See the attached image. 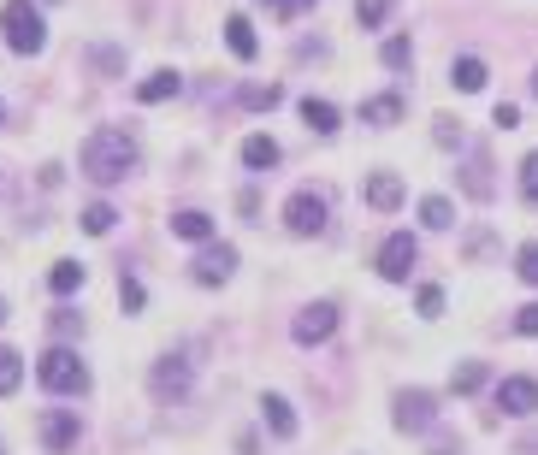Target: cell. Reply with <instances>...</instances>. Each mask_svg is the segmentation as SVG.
Instances as JSON below:
<instances>
[{
  "label": "cell",
  "mask_w": 538,
  "mask_h": 455,
  "mask_svg": "<svg viewBox=\"0 0 538 455\" xmlns=\"http://www.w3.org/2000/svg\"><path fill=\"white\" fill-rule=\"evenodd\" d=\"M136 172V142L131 130H113L101 125L89 142H83V178H95V184H125Z\"/></svg>",
  "instance_id": "cell-1"
},
{
  "label": "cell",
  "mask_w": 538,
  "mask_h": 455,
  "mask_svg": "<svg viewBox=\"0 0 538 455\" xmlns=\"http://www.w3.org/2000/svg\"><path fill=\"white\" fill-rule=\"evenodd\" d=\"M0 30H6V48L12 54H42L48 48V24L30 0H6L0 6Z\"/></svg>",
  "instance_id": "cell-2"
},
{
  "label": "cell",
  "mask_w": 538,
  "mask_h": 455,
  "mask_svg": "<svg viewBox=\"0 0 538 455\" xmlns=\"http://www.w3.org/2000/svg\"><path fill=\"white\" fill-rule=\"evenodd\" d=\"M36 379H42V390H54V396H83L89 390V367L77 361V349H48L36 361Z\"/></svg>",
  "instance_id": "cell-3"
},
{
  "label": "cell",
  "mask_w": 538,
  "mask_h": 455,
  "mask_svg": "<svg viewBox=\"0 0 538 455\" xmlns=\"http://www.w3.org/2000/svg\"><path fill=\"white\" fill-rule=\"evenodd\" d=\"M284 225L296 231V237H320L326 231V195L320 190H296L284 201Z\"/></svg>",
  "instance_id": "cell-4"
},
{
  "label": "cell",
  "mask_w": 538,
  "mask_h": 455,
  "mask_svg": "<svg viewBox=\"0 0 538 455\" xmlns=\"http://www.w3.org/2000/svg\"><path fill=\"white\" fill-rule=\"evenodd\" d=\"M36 432H42V444H48L54 455H71L77 450V438H83V420H77V408H42Z\"/></svg>",
  "instance_id": "cell-5"
},
{
  "label": "cell",
  "mask_w": 538,
  "mask_h": 455,
  "mask_svg": "<svg viewBox=\"0 0 538 455\" xmlns=\"http://www.w3.org/2000/svg\"><path fill=\"white\" fill-rule=\"evenodd\" d=\"M414 260H420V243H414L408 231H391V237L379 243V278H391V284H403L408 272H414Z\"/></svg>",
  "instance_id": "cell-6"
},
{
  "label": "cell",
  "mask_w": 538,
  "mask_h": 455,
  "mask_svg": "<svg viewBox=\"0 0 538 455\" xmlns=\"http://www.w3.org/2000/svg\"><path fill=\"white\" fill-rule=\"evenodd\" d=\"M438 420V396L432 390H397V426L403 432H432Z\"/></svg>",
  "instance_id": "cell-7"
},
{
  "label": "cell",
  "mask_w": 538,
  "mask_h": 455,
  "mask_svg": "<svg viewBox=\"0 0 538 455\" xmlns=\"http://www.w3.org/2000/svg\"><path fill=\"white\" fill-rule=\"evenodd\" d=\"M290 331H296V343H326V337L337 331V302H308Z\"/></svg>",
  "instance_id": "cell-8"
},
{
  "label": "cell",
  "mask_w": 538,
  "mask_h": 455,
  "mask_svg": "<svg viewBox=\"0 0 538 455\" xmlns=\"http://www.w3.org/2000/svg\"><path fill=\"white\" fill-rule=\"evenodd\" d=\"M196 266V284H225L237 272V249L231 243H202V255L190 260Z\"/></svg>",
  "instance_id": "cell-9"
},
{
  "label": "cell",
  "mask_w": 538,
  "mask_h": 455,
  "mask_svg": "<svg viewBox=\"0 0 538 455\" xmlns=\"http://www.w3.org/2000/svg\"><path fill=\"white\" fill-rule=\"evenodd\" d=\"M148 385H154V396H184L190 390V361L184 355H160L154 373H148Z\"/></svg>",
  "instance_id": "cell-10"
},
{
  "label": "cell",
  "mask_w": 538,
  "mask_h": 455,
  "mask_svg": "<svg viewBox=\"0 0 538 455\" xmlns=\"http://www.w3.org/2000/svg\"><path fill=\"white\" fill-rule=\"evenodd\" d=\"M497 408L515 414V420L538 414V379H503V385H497Z\"/></svg>",
  "instance_id": "cell-11"
},
{
  "label": "cell",
  "mask_w": 538,
  "mask_h": 455,
  "mask_svg": "<svg viewBox=\"0 0 538 455\" xmlns=\"http://www.w3.org/2000/svg\"><path fill=\"white\" fill-rule=\"evenodd\" d=\"M367 207H373V213H397V207H403V178H397V172H373V178H367Z\"/></svg>",
  "instance_id": "cell-12"
},
{
  "label": "cell",
  "mask_w": 538,
  "mask_h": 455,
  "mask_svg": "<svg viewBox=\"0 0 538 455\" xmlns=\"http://www.w3.org/2000/svg\"><path fill=\"white\" fill-rule=\"evenodd\" d=\"M225 48L237 54V60H255L261 54V36H255V24L237 12V18H225Z\"/></svg>",
  "instance_id": "cell-13"
},
{
  "label": "cell",
  "mask_w": 538,
  "mask_h": 455,
  "mask_svg": "<svg viewBox=\"0 0 538 455\" xmlns=\"http://www.w3.org/2000/svg\"><path fill=\"white\" fill-rule=\"evenodd\" d=\"M172 237H184V243H213V219H207L202 207H184V213H172Z\"/></svg>",
  "instance_id": "cell-14"
},
{
  "label": "cell",
  "mask_w": 538,
  "mask_h": 455,
  "mask_svg": "<svg viewBox=\"0 0 538 455\" xmlns=\"http://www.w3.org/2000/svg\"><path fill=\"white\" fill-rule=\"evenodd\" d=\"M178 89H184V77H178V71H154V77H142V83H136V101H142V107H154V101H172Z\"/></svg>",
  "instance_id": "cell-15"
},
{
  "label": "cell",
  "mask_w": 538,
  "mask_h": 455,
  "mask_svg": "<svg viewBox=\"0 0 538 455\" xmlns=\"http://www.w3.org/2000/svg\"><path fill=\"white\" fill-rule=\"evenodd\" d=\"M403 119V95H373V101H361V125H397Z\"/></svg>",
  "instance_id": "cell-16"
},
{
  "label": "cell",
  "mask_w": 538,
  "mask_h": 455,
  "mask_svg": "<svg viewBox=\"0 0 538 455\" xmlns=\"http://www.w3.org/2000/svg\"><path fill=\"white\" fill-rule=\"evenodd\" d=\"M243 166H249V172H272V166H278V142H272V136H249V142H243Z\"/></svg>",
  "instance_id": "cell-17"
},
{
  "label": "cell",
  "mask_w": 538,
  "mask_h": 455,
  "mask_svg": "<svg viewBox=\"0 0 538 455\" xmlns=\"http://www.w3.org/2000/svg\"><path fill=\"white\" fill-rule=\"evenodd\" d=\"M462 184H468L473 201H491V160L473 148V160H468V172H462Z\"/></svg>",
  "instance_id": "cell-18"
},
{
  "label": "cell",
  "mask_w": 538,
  "mask_h": 455,
  "mask_svg": "<svg viewBox=\"0 0 538 455\" xmlns=\"http://www.w3.org/2000/svg\"><path fill=\"white\" fill-rule=\"evenodd\" d=\"M450 83H456L462 95H473V89H485V60H473V54H462V60L450 65Z\"/></svg>",
  "instance_id": "cell-19"
},
{
  "label": "cell",
  "mask_w": 538,
  "mask_h": 455,
  "mask_svg": "<svg viewBox=\"0 0 538 455\" xmlns=\"http://www.w3.org/2000/svg\"><path fill=\"white\" fill-rule=\"evenodd\" d=\"M302 119H308V130L332 136V130H337V107H332V101H314V95H308V101H302Z\"/></svg>",
  "instance_id": "cell-20"
},
{
  "label": "cell",
  "mask_w": 538,
  "mask_h": 455,
  "mask_svg": "<svg viewBox=\"0 0 538 455\" xmlns=\"http://www.w3.org/2000/svg\"><path fill=\"white\" fill-rule=\"evenodd\" d=\"M485 379H491V373H485V361H462V367L450 373V390H456V396H473Z\"/></svg>",
  "instance_id": "cell-21"
},
{
  "label": "cell",
  "mask_w": 538,
  "mask_h": 455,
  "mask_svg": "<svg viewBox=\"0 0 538 455\" xmlns=\"http://www.w3.org/2000/svg\"><path fill=\"white\" fill-rule=\"evenodd\" d=\"M278 101H284L278 83H249V89H243V107H249V113H272Z\"/></svg>",
  "instance_id": "cell-22"
},
{
  "label": "cell",
  "mask_w": 538,
  "mask_h": 455,
  "mask_svg": "<svg viewBox=\"0 0 538 455\" xmlns=\"http://www.w3.org/2000/svg\"><path fill=\"white\" fill-rule=\"evenodd\" d=\"M261 408H267V426L278 432V438H296V414H290V402H284V396H267Z\"/></svg>",
  "instance_id": "cell-23"
},
{
  "label": "cell",
  "mask_w": 538,
  "mask_h": 455,
  "mask_svg": "<svg viewBox=\"0 0 538 455\" xmlns=\"http://www.w3.org/2000/svg\"><path fill=\"white\" fill-rule=\"evenodd\" d=\"M420 219H426L432 231H450V225H456V207H450L444 195H426V201H420Z\"/></svg>",
  "instance_id": "cell-24"
},
{
  "label": "cell",
  "mask_w": 538,
  "mask_h": 455,
  "mask_svg": "<svg viewBox=\"0 0 538 455\" xmlns=\"http://www.w3.org/2000/svg\"><path fill=\"white\" fill-rule=\"evenodd\" d=\"M48 284H54V296H71V290H83V266H77V260H54Z\"/></svg>",
  "instance_id": "cell-25"
},
{
  "label": "cell",
  "mask_w": 538,
  "mask_h": 455,
  "mask_svg": "<svg viewBox=\"0 0 538 455\" xmlns=\"http://www.w3.org/2000/svg\"><path fill=\"white\" fill-rule=\"evenodd\" d=\"M18 385H24V361H18V349L0 343V396H12Z\"/></svg>",
  "instance_id": "cell-26"
},
{
  "label": "cell",
  "mask_w": 538,
  "mask_h": 455,
  "mask_svg": "<svg viewBox=\"0 0 538 455\" xmlns=\"http://www.w3.org/2000/svg\"><path fill=\"white\" fill-rule=\"evenodd\" d=\"M113 219H119V213H113L107 201H89V207H83V231H89V237H107Z\"/></svg>",
  "instance_id": "cell-27"
},
{
  "label": "cell",
  "mask_w": 538,
  "mask_h": 455,
  "mask_svg": "<svg viewBox=\"0 0 538 455\" xmlns=\"http://www.w3.org/2000/svg\"><path fill=\"white\" fill-rule=\"evenodd\" d=\"M379 60L391 65V71H408V65H414V42H408V36H391V42L379 48Z\"/></svg>",
  "instance_id": "cell-28"
},
{
  "label": "cell",
  "mask_w": 538,
  "mask_h": 455,
  "mask_svg": "<svg viewBox=\"0 0 538 455\" xmlns=\"http://www.w3.org/2000/svg\"><path fill=\"white\" fill-rule=\"evenodd\" d=\"M391 6H397V0H355V18H361V30H379V24L391 18Z\"/></svg>",
  "instance_id": "cell-29"
},
{
  "label": "cell",
  "mask_w": 538,
  "mask_h": 455,
  "mask_svg": "<svg viewBox=\"0 0 538 455\" xmlns=\"http://www.w3.org/2000/svg\"><path fill=\"white\" fill-rule=\"evenodd\" d=\"M521 195H527V201L538 207V148L527 154V160H521Z\"/></svg>",
  "instance_id": "cell-30"
},
{
  "label": "cell",
  "mask_w": 538,
  "mask_h": 455,
  "mask_svg": "<svg viewBox=\"0 0 538 455\" xmlns=\"http://www.w3.org/2000/svg\"><path fill=\"white\" fill-rule=\"evenodd\" d=\"M515 272H521L527 284H538V243H527V249L515 255Z\"/></svg>",
  "instance_id": "cell-31"
},
{
  "label": "cell",
  "mask_w": 538,
  "mask_h": 455,
  "mask_svg": "<svg viewBox=\"0 0 538 455\" xmlns=\"http://www.w3.org/2000/svg\"><path fill=\"white\" fill-rule=\"evenodd\" d=\"M119 302H125V314H142V284L136 278H119Z\"/></svg>",
  "instance_id": "cell-32"
},
{
  "label": "cell",
  "mask_w": 538,
  "mask_h": 455,
  "mask_svg": "<svg viewBox=\"0 0 538 455\" xmlns=\"http://www.w3.org/2000/svg\"><path fill=\"white\" fill-rule=\"evenodd\" d=\"M438 142H444V148H462V119L444 113V119H438Z\"/></svg>",
  "instance_id": "cell-33"
},
{
  "label": "cell",
  "mask_w": 538,
  "mask_h": 455,
  "mask_svg": "<svg viewBox=\"0 0 538 455\" xmlns=\"http://www.w3.org/2000/svg\"><path fill=\"white\" fill-rule=\"evenodd\" d=\"M420 314H426V320H438V314H444V290H432V284H426V290H420Z\"/></svg>",
  "instance_id": "cell-34"
},
{
  "label": "cell",
  "mask_w": 538,
  "mask_h": 455,
  "mask_svg": "<svg viewBox=\"0 0 538 455\" xmlns=\"http://www.w3.org/2000/svg\"><path fill=\"white\" fill-rule=\"evenodd\" d=\"M54 331H60V337H77V331H83V314L60 308V314H54Z\"/></svg>",
  "instance_id": "cell-35"
},
{
  "label": "cell",
  "mask_w": 538,
  "mask_h": 455,
  "mask_svg": "<svg viewBox=\"0 0 538 455\" xmlns=\"http://www.w3.org/2000/svg\"><path fill=\"white\" fill-rule=\"evenodd\" d=\"M515 331H521V337H538V302H527V308L515 314Z\"/></svg>",
  "instance_id": "cell-36"
},
{
  "label": "cell",
  "mask_w": 538,
  "mask_h": 455,
  "mask_svg": "<svg viewBox=\"0 0 538 455\" xmlns=\"http://www.w3.org/2000/svg\"><path fill=\"white\" fill-rule=\"evenodd\" d=\"M491 125H497V130H515V125H521V107H509V101H503V107L491 113Z\"/></svg>",
  "instance_id": "cell-37"
},
{
  "label": "cell",
  "mask_w": 538,
  "mask_h": 455,
  "mask_svg": "<svg viewBox=\"0 0 538 455\" xmlns=\"http://www.w3.org/2000/svg\"><path fill=\"white\" fill-rule=\"evenodd\" d=\"M308 6H320V0H278V6H272V12H284V18H302V12H308Z\"/></svg>",
  "instance_id": "cell-38"
},
{
  "label": "cell",
  "mask_w": 538,
  "mask_h": 455,
  "mask_svg": "<svg viewBox=\"0 0 538 455\" xmlns=\"http://www.w3.org/2000/svg\"><path fill=\"white\" fill-rule=\"evenodd\" d=\"M95 65H101V71H119V65H125V60H119L113 48H95Z\"/></svg>",
  "instance_id": "cell-39"
},
{
  "label": "cell",
  "mask_w": 538,
  "mask_h": 455,
  "mask_svg": "<svg viewBox=\"0 0 538 455\" xmlns=\"http://www.w3.org/2000/svg\"><path fill=\"white\" fill-rule=\"evenodd\" d=\"M0 325H6V302H0Z\"/></svg>",
  "instance_id": "cell-40"
},
{
  "label": "cell",
  "mask_w": 538,
  "mask_h": 455,
  "mask_svg": "<svg viewBox=\"0 0 538 455\" xmlns=\"http://www.w3.org/2000/svg\"><path fill=\"white\" fill-rule=\"evenodd\" d=\"M533 95H538V71H533Z\"/></svg>",
  "instance_id": "cell-41"
},
{
  "label": "cell",
  "mask_w": 538,
  "mask_h": 455,
  "mask_svg": "<svg viewBox=\"0 0 538 455\" xmlns=\"http://www.w3.org/2000/svg\"><path fill=\"white\" fill-rule=\"evenodd\" d=\"M0 119H6V107H0Z\"/></svg>",
  "instance_id": "cell-42"
},
{
  "label": "cell",
  "mask_w": 538,
  "mask_h": 455,
  "mask_svg": "<svg viewBox=\"0 0 538 455\" xmlns=\"http://www.w3.org/2000/svg\"><path fill=\"white\" fill-rule=\"evenodd\" d=\"M0 455H6V444H0Z\"/></svg>",
  "instance_id": "cell-43"
}]
</instances>
